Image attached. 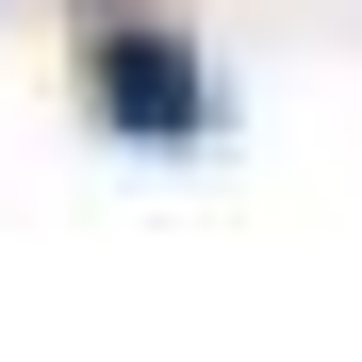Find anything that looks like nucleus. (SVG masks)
Here are the masks:
<instances>
[{"mask_svg":"<svg viewBox=\"0 0 362 362\" xmlns=\"http://www.w3.org/2000/svg\"><path fill=\"white\" fill-rule=\"evenodd\" d=\"M83 99H99L132 148H198V115H214L198 49H181L165 17H99V33H83Z\"/></svg>","mask_w":362,"mask_h":362,"instance_id":"1","label":"nucleus"}]
</instances>
